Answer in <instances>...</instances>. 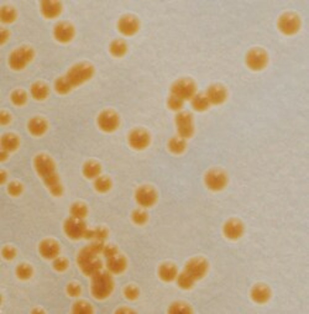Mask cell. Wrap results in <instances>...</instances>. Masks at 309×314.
<instances>
[{"instance_id": "cell-1", "label": "cell", "mask_w": 309, "mask_h": 314, "mask_svg": "<svg viewBox=\"0 0 309 314\" xmlns=\"http://www.w3.org/2000/svg\"><path fill=\"white\" fill-rule=\"evenodd\" d=\"M94 66L89 62H78L69 67L63 76L58 77L53 83V89L58 95H67L78 87L84 86L94 77Z\"/></svg>"}, {"instance_id": "cell-2", "label": "cell", "mask_w": 309, "mask_h": 314, "mask_svg": "<svg viewBox=\"0 0 309 314\" xmlns=\"http://www.w3.org/2000/svg\"><path fill=\"white\" fill-rule=\"evenodd\" d=\"M32 163L36 174L42 181L43 186L46 187L48 193L52 197H62L64 193V188L52 157L48 156L47 154H37L33 157Z\"/></svg>"}, {"instance_id": "cell-3", "label": "cell", "mask_w": 309, "mask_h": 314, "mask_svg": "<svg viewBox=\"0 0 309 314\" xmlns=\"http://www.w3.org/2000/svg\"><path fill=\"white\" fill-rule=\"evenodd\" d=\"M104 245L105 244L102 241H91L89 245L82 249L77 255V265L87 277L94 276L103 270V262L99 259V255L103 252Z\"/></svg>"}, {"instance_id": "cell-4", "label": "cell", "mask_w": 309, "mask_h": 314, "mask_svg": "<svg viewBox=\"0 0 309 314\" xmlns=\"http://www.w3.org/2000/svg\"><path fill=\"white\" fill-rule=\"evenodd\" d=\"M114 291V280L109 271H99L91 277V295L94 300L105 301Z\"/></svg>"}, {"instance_id": "cell-5", "label": "cell", "mask_w": 309, "mask_h": 314, "mask_svg": "<svg viewBox=\"0 0 309 314\" xmlns=\"http://www.w3.org/2000/svg\"><path fill=\"white\" fill-rule=\"evenodd\" d=\"M35 58V51L31 46H19L10 52L7 57V66L11 71H24Z\"/></svg>"}, {"instance_id": "cell-6", "label": "cell", "mask_w": 309, "mask_h": 314, "mask_svg": "<svg viewBox=\"0 0 309 314\" xmlns=\"http://www.w3.org/2000/svg\"><path fill=\"white\" fill-rule=\"evenodd\" d=\"M302 22L301 17L293 11H286L278 16L277 29L285 36H295L300 32Z\"/></svg>"}, {"instance_id": "cell-7", "label": "cell", "mask_w": 309, "mask_h": 314, "mask_svg": "<svg viewBox=\"0 0 309 314\" xmlns=\"http://www.w3.org/2000/svg\"><path fill=\"white\" fill-rule=\"evenodd\" d=\"M169 94L174 95V97L179 98L183 102H188L197 94V86H195L194 81L190 78H179L169 88Z\"/></svg>"}, {"instance_id": "cell-8", "label": "cell", "mask_w": 309, "mask_h": 314, "mask_svg": "<svg viewBox=\"0 0 309 314\" xmlns=\"http://www.w3.org/2000/svg\"><path fill=\"white\" fill-rule=\"evenodd\" d=\"M269 55L261 47H254L247 51L245 63L246 67L252 72H261L269 66Z\"/></svg>"}, {"instance_id": "cell-9", "label": "cell", "mask_w": 309, "mask_h": 314, "mask_svg": "<svg viewBox=\"0 0 309 314\" xmlns=\"http://www.w3.org/2000/svg\"><path fill=\"white\" fill-rule=\"evenodd\" d=\"M174 125H176L177 135L179 138L184 139V140H189L194 135V122H193V117L190 113L184 112V110L176 113Z\"/></svg>"}, {"instance_id": "cell-10", "label": "cell", "mask_w": 309, "mask_h": 314, "mask_svg": "<svg viewBox=\"0 0 309 314\" xmlns=\"http://www.w3.org/2000/svg\"><path fill=\"white\" fill-rule=\"evenodd\" d=\"M183 271L189 275L195 282H198L207 276L208 271H209V264H208V261L204 257H192V259L185 262Z\"/></svg>"}, {"instance_id": "cell-11", "label": "cell", "mask_w": 309, "mask_h": 314, "mask_svg": "<svg viewBox=\"0 0 309 314\" xmlns=\"http://www.w3.org/2000/svg\"><path fill=\"white\" fill-rule=\"evenodd\" d=\"M97 125L100 131L105 134H112L119 129L120 118L114 110L105 109L102 113H99L97 118Z\"/></svg>"}, {"instance_id": "cell-12", "label": "cell", "mask_w": 309, "mask_h": 314, "mask_svg": "<svg viewBox=\"0 0 309 314\" xmlns=\"http://www.w3.org/2000/svg\"><path fill=\"white\" fill-rule=\"evenodd\" d=\"M87 224L84 220L77 219V218L69 217L64 220L63 223V231L64 235L69 239V240L78 241L81 239H84V234H86Z\"/></svg>"}, {"instance_id": "cell-13", "label": "cell", "mask_w": 309, "mask_h": 314, "mask_svg": "<svg viewBox=\"0 0 309 314\" xmlns=\"http://www.w3.org/2000/svg\"><path fill=\"white\" fill-rule=\"evenodd\" d=\"M228 176L224 171L218 168H212L204 174V184L212 192H221L228 186Z\"/></svg>"}, {"instance_id": "cell-14", "label": "cell", "mask_w": 309, "mask_h": 314, "mask_svg": "<svg viewBox=\"0 0 309 314\" xmlns=\"http://www.w3.org/2000/svg\"><path fill=\"white\" fill-rule=\"evenodd\" d=\"M128 144L134 151H145L151 144V135L145 129L136 128L129 133Z\"/></svg>"}, {"instance_id": "cell-15", "label": "cell", "mask_w": 309, "mask_h": 314, "mask_svg": "<svg viewBox=\"0 0 309 314\" xmlns=\"http://www.w3.org/2000/svg\"><path fill=\"white\" fill-rule=\"evenodd\" d=\"M134 198H135V202L138 203L139 207L148 209V208H153L157 203V192L154 187L143 184L136 188Z\"/></svg>"}, {"instance_id": "cell-16", "label": "cell", "mask_w": 309, "mask_h": 314, "mask_svg": "<svg viewBox=\"0 0 309 314\" xmlns=\"http://www.w3.org/2000/svg\"><path fill=\"white\" fill-rule=\"evenodd\" d=\"M117 29L118 31L122 33L123 36L126 37H131V36H135L136 33L140 30V21L136 16L134 15H123L117 22Z\"/></svg>"}, {"instance_id": "cell-17", "label": "cell", "mask_w": 309, "mask_h": 314, "mask_svg": "<svg viewBox=\"0 0 309 314\" xmlns=\"http://www.w3.org/2000/svg\"><path fill=\"white\" fill-rule=\"evenodd\" d=\"M223 235L224 238L228 239L230 241H238L243 238L244 233H245V228L244 224L236 218H231V219L226 220L223 225Z\"/></svg>"}, {"instance_id": "cell-18", "label": "cell", "mask_w": 309, "mask_h": 314, "mask_svg": "<svg viewBox=\"0 0 309 314\" xmlns=\"http://www.w3.org/2000/svg\"><path fill=\"white\" fill-rule=\"evenodd\" d=\"M74 36H76V29L69 22L61 21L56 24V26L53 27V38L58 43H62V45L71 43L73 41Z\"/></svg>"}, {"instance_id": "cell-19", "label": "cell", "mask_w": 309, "mask_h": 314, "mask_svg": "<svg viewBox=\"0 0 309 314\" xmlns=\"http://www.w3.org/2000/svg\"><path fill=\"white\" fill-rule=\"evenodd\" d=\"M38 254L41 255L42 259L53 261L56 257L60 256L61 246L53 239H45V240H42L38 244Z\"/></svg>"}, {"instance_id": "cell-20", "label": "cell", "mask_w": 309, "mask_h": 314, "mask_svg": "<svg viewBox=\"0 0 309 314\" xmlns=\"http://www.w3.org/2000/svg\"><path fill=\"white\" fill-rule=\"evenodd\" d=\"M62 7H63L62 2L56 0H43L40 2L41 15L47 20L57 19L62 14Z\"/></svg>"}, {"instance_id": "cell-21", "label": "cell", "mask_w": 309, "mask_h": 314, "mask_svg": "<svg viewBox=\"0 0 309 314\" xmlns=\"http://www.w3.org/2000/svg\"><path fill=\"white\" fill-rule=\"evenodd\" d=\"M210 105H221L228 99V91L220 84H212L204 92Z\"/></svg>"}, {"instance_id": "cell-22", "label": "cell", "mask_w": 309, "mask_h": 314, "mask_svg": "<svg viewBox=\"0 0 309 314\" xmlns=\"http://www.w3.org/2000/svg\"><path fill=\"white\" fill-rule=\"evenodd\" d=\"M250 298L256 305H265L271 300V290L266 285L257 283L250 291Z\"/></svg>"}, {"instance_id": "cell-23", "label": "cell", "mask_w": 309, "mask_h": 314, "mask_svg": "<svg viewBox=\"0 0 309 314\" xmlns=\"http://www.w3.org/2000/svg\"><path fill=\"white\" fill-rule=\"evenodd\" d=\"M105 261H107L105 262L107 270L112 275H122L126 271V267H128V261L120 252L115 256L109 257Z\"/></svg>"}, {"instance_id": "cell-24", "label": "cell", "mask_w": 309, "mask_h": 314, "mask_svg": "<svg viewBox=\"0 0 309 314\" xmlns=\"http://www.w3.org/2000/svg\"><path fill=\"white\" fill-rule=\"evenodd\" d=\"M48 130V124L43 118L33 117L27 122V131L35 138H41Z\"/></svg>"}, {"instance_id": "cell-25", "label": "cell", "mask_w": 309, "mask_h": 314, "mask_svg": "<svg viewBox=\"0 0 309 314\" xmlns=\"http://www.w3.org/2000/svg\"><path fill=\"white\" fill-rule=\"evenodd\" d=\"M157 275L158 279L162 282H173L176 281L177 275H178V270H177L176 265L171 264V262H164V264L159 265L158 270H157Z\"/></svg>"}, {"instance_id": "cell-26", "label": "cell", "mask_w": 309, "mask_h": 314, "mask_svg": "<svg viewBox=\"0 0 309 314\" xmlns=\"http://www.w3.org/2000/svg\"><path fill=\"white\" fill-rule=\"evenodd\" d=\"M30 94L36 102H43L50 95V88H48L47 84L42 83V82H35L33 84H31Z\"/></svg>"}, {"instance_id": "cell-27", "label": "cell", "mask_w": 309, "mask_h": 314, "mask_svg": "<svg viewBox=\"0 0 309 314\" xmlns=\"http://www.w3.org/2000/svg\"><path fill=\"white\" fill-rule=\"evenodd\" d=\"M82 174L84 178L94 181L98 177L102 176V166L97 161H87L82 167Z\"/></svg>"}, {"instance_id": "cell-28", "label": "cell", "mask_w": 309, "mask_h": 314, "mask_svg": "<svg viewBox=\"0 0 309 314\" xmlns=\"http://www.w3.org/2000/svg\"><path fill=\"white\" fill-rule=\"evenodd\" d=\"M0 145H1V150L6 151V153L11 154L19 149L20 146V140L15 134H4L1 136V140H0Z\"/></svg>"}, {"instance_id": "cell-29", "label": "cell", "mask_w": 309, "mask_h": 314, "mask_svg": "<svg viewBox=\"0 0 309 314\" xmlns=\"http://www.w3.org/2000/svg\"><path fill=\"white\" fill-rule=\"evenodd\" d=\"M167 149H168V151L172 155H182L185 151V149H187V140L179 138L178 135L173 136L167 143Z\"/></svg>"}, {"instance_id": "cell-30", "label": "cell", "mask_w": 309, "mask_h": 314, "mask_svg": "<svg viewBox=\"0 0 309 314\" xmlns=\"http://www.w3.org/2000/svg\"><path fill=\"white\" fill-rule=\"evenodd\" d=\"M108 233L107 229L104 226H97V228H93V229H87L86 234H84V239L89 241H103L104 243L107 240Z\"/></svg>"}, {"instance_id": "cell-31", "label": "cell", "mask_w": 309, "mask_h": 314, "mask_svg": "<svg viewBox=\"0 0 309 314\" xmlns=\"http://www.w3.org/2000/svg\"><path fill=\"white\" fill-rule=\"evenodd\" d=\"M190 105H192L193 109L198 113H204L209 109L212 105H210L209 100L205 97L204 93H197L194 97L190 99Z\"/></svg>"}, {"instance_id": "cell-32", "label": "cell", "mask_w": 309, "mask_h": 314, "mask_svg": "<svg viewBox=\"0 0 309 314\" xmlns=\"http://www.w3.org/2000/svg\"><path fill=\"white\" fill-rule=\"evenodd\" d=\"M109 53L115 58H123L128 53V45L123 40H114L109 45Z\"/></svg>"}, {"instance_id": "cell-33", "label": "cell", "mask_w": 309, "mask_h": 314, "mask_svg": "<svg viewBox=\"0 0 309 314\" xmlns=\"http://www.w3.org/2000/svg\"><path fill=\"white\" fill-rule=\"evenodd\" d=\"M17 17V12L15 7L10 6V5H2L0 9V21L4 25H10L15 22Z\"/></svg>"}, {"instance_id": "cell-34", "label": "cell", "mask_w": 309, "mask_h": 314, "mask_svg": "<svg viewBox=\"0 0 309 314\" xmlns=\"http://www.w3.org/2000/svg\"><path fill=\"white\" fill-rule=\"evenodd\" d=\"M95 192L100 193V194H105V193L109 192L113 187V182L109 177L105 176H99L97 179H94V183H93Z\"/></svg>"}, {"instance_id": "cell-35", "label": "cell", "mask_w": 309, "mask_h": 314, "mask_svg": "<svg viewBox=\"0 0 309 314\" xmlns=\"http://www.w3.org/2000/svg\"><path fill=\"white\" fill-rule=\"evenodd\" d=\"M88 215V208L84 203L76 202L69 207V217L77 218V219L84 220Z\"/></svg>"}, {"instance_id": "cell-36", "label": "cell", "mask_w": 309, "mask_h": 314, "mask_svg": "<svg viewBox=\"0 0 309 314\" xmlns=\"http://www.w3.org/2000/svg\"><path fill=\"white\" fill-rule=\"evenodd\" d=\"M176 283H177V286H178V288H181V290L189 291L194 287L195 281L189 276V275L185 274L184 271H182V272H178V275H177Z\"/></svg>"}, {"instance_id": "cell-37", "label": "cell", "mask_w": 309, "mask_h": 314, "mask_svg": "<svg viewBox=\"0 0 309 314\" xmlns=\"http://www.w3.org/2000/svg\"><path fill=\"white\" fill-rule=\"evenodd\" d=\"M15 275L20 281H29L33 275L32 266L29 264H20L15 269Z\"/></svg>"}, {"instance_id": "cell-38", "label": "cell", "mask_w": 309, "mask_h": 314, "mask_svg": "<svg viewBox=\"0 0 309 314\" xmlns=\"http://www.w3.org/2000/svg\"><path fill=\"white\" fill-rule=\"evenodd\" d=\"M131 220L135 225L143 226L149 221V214L144 208H138L131 213Z\"/></svg>"}, {"instance_id": "cell-39", "label": "cell", "mask_w": 309, "mask_h": 314, "mask_svg": "<svg viewBox=\"0 0 309 314\" xmlns=\"http://www.w3.org/2000/svg\"><path fill=\"white\" fill-rule=\"evenodd\" d=\"M10 100L15 107H24L27 103V94L26 92L22 89H15L11 94H10Z\"/></svg>"}, {"instance_id": "cell-40", "label": "cell", "mask_w": 309, "mask_h": 314, "mask_svg": "<svg viewBox=\"0 0 309 314\" xmlns=\"http://www.w3.org/2000/svg\"><path fill=\"white\" fill-rule=\"evenodd\" d=\"M184 103L185 102H183V100L174 97V95H172V94H169L168 98H167V108L174 113L182 112L184 107Z\"/></svg>"}, {"instance_id": "cell-41", "label": "cell", "mask_w": 309, "mask_h": 314, "mask_svg": "<svg viewBox=\"0 0 309 314\" xmlns=\"http://www.w3.org/2000/svg\"><path fill=\"white\" fill-rule=\"evenodd\" d=\"M123 293H124V297H125L128 301H130V302H134V301H136L139 297H140V291H139V288L134 285L125 286V287H124Z\"/></svg>"}, {"instance_id": "cell-42", "label": "cell", "mask_w": 309, "mask_h": 314, "mask_svg": "<svg viewBox=\"0 0 309 314\" xmlns=\"http://www.w3.org/2000/svg\"><path fill=\"white\" fill-rule=\"evenodd\" d=\"M168 313H192V308L184 302H173L167 310Z\"/></svg>"}, {"instance_id": "cell-43", "label": "cell", "mask_w": 309, "mask_h": 314, "mask_svg": "<svg viewBox=\"0 0 309 314\" xmlns=\"http://www.w3.org/2000/svg\"><path fill=\"white\" fill-rule=\"evenodd\" d=\"M94 310L89 303L84 302V301H78V302L73 303L72 306V313H93Z\"/></svg>"}, {"instance_id": "cell-44", "label": "cell", "mask_w": 309, "mask_h": 314, "mask_svg": "<svg viewBox=\"0 0 309 314\" xmlns=\"http://www.w3.org/2000/svg\"><path fill=\"white\" fill-rule=\"evenodd\" d=\"M6 190H7V194L11 195V197L16 198V197H20V195L22 194V192H24V186H22L20 182H10L9 184H7L6 187Z\"/></svg>"}, {"instance_id": "cell-45", "label": "cell", "mask_w": 309, "mask_h": 314, "mask_svg": "<svg viewBox=\"0 0 309 314\" xmlns=\"http://www.w3.org/2000/svg\"><path fill=\"white\" fill-rule=\"evenodd\" d=\"M68 266H69L68 261H67V259H64V257L58 256L52 261L53 270H55L56 272H60V274L67 271V270H68Z\"/></svg>"}, {"instance_id": "cell-46", "label": "cell", "mask_w": 309, "mask_h": 314, "mask_svg": "<svg viewBox=\"0 0 309 314\" xmlns=\"http://www.w3.org/2000/svg\"><path fill=\"white\" fill-rule=\"evenodd\" d=\"M66 293L68 297H72V298L79 297L82 293L81 286H79L77 282H69L68 285L66 286Z\"/></svg>"}, {"instance_id": "cell-47", "label": "cell", "mask_w": 309, "mask_h": 314, "mask_svg": "<svg viewBox=\"0 0 309 314\" xmlns=\"http://www.w3.org/2000/svg\"><path fill=\"white\" fill-rule=\"evenodd\" d=\"M1 256L5 261H11V260L16 257V250L11 245H5L1 249Z\"/></svg>"}, {"instance_id": "cell-48", "label": "cell", "mask_w": 309, "mask_h": 314, "mask_svg": "<svg viewBox=\"0 0 309 314\" xmlns=\"http://www.w3.org/2000/svg\"><path fill=\"white\" fill-rule=\"evenodd\" d=\"M117 254H119V250H118V248L114 245H110V244L109 245H105L104 249H103V252H102V255L105 257V260L109 259V257L115 256Z\"/></svg>"}, {"instance_id": "cell-49", "label": "cell", "mask_w": 309, "mask_h": 314, "mask_svg": "<svg viewBox=\"0 0 309 314\" xmlns=\"http://www.w3.org/2000/svg\"><path fill=\"white\" fill-rule=\"evenodd\" d=\"M11 119L12 118L10 113H7L6 110H1V113H0V124L2 126H6L7 124L11 123Z\"/></svg>"}, {"instance_id": "cell-50", "label": "cell", "mask_w": 309, "mask_h": 314, "mask_svg": "<svg viewBox=\"0 0 309 314\" xmlns=\"http://www.w3.org/2000/svg\"><path fill=\"white\" fill-rule=\"evenodd\" d=\"M0 36H1V46H4L5 43H6V41L9 40L10 32L7 31L6 29H4V27H2L1 31H0Z\"/></svg>"}, {"instance_id": "cell-51", "label": "cell", "mask_w": 309, "mask_h": 314, "mask_svg": "<svg viewBox=\"0 0 309 314\" xmlns=\"http://www.w3.org/2000/svg\"><path fill=\"white\" fill-rule=\"evenodd\" d=\"M9 155H10L9 153H6V151L1 150V151H0V161L5 162L7 159V157H9Z\"/></svg>"}, {"instance_id": "cell-52", "label": "cell", "mask_w": 309, "mask_h": 314, "mask_svg": "<svg viewBox=\"0 0 309 314\" xmlns=\"http://www.w3.org/2000/svg\"><path fill=\"white\" fill-rule=\"evenodd\" d=\"M134 311L130 310V308H118L117 311H115V313H133Z\"/></svg>"}, {"instance_id": "cell-53", "label": "cell", "mask_w": 309, "mask_h": 314, "mask_svg": "<svg viewBox=\"0 0 309 314\" xmlns=\"http://www.w3.org/2000/svg\"><path fill=\"white\" fill-rule=\"evenodd\" d=\"M0 176H1V184H5L6 183V179H7V174H6V172L4 171V169H2L1 172H0Z\"/></svg>"}, {"instance_id": "cell-54", "label": "cell", "mask_w": 309, "mask_h": 314, "mask_svg": "<svg viewBox=\"0 0 309 314\" xmlns=\"http://www.w3.org/2000/svg\"><path fill=\"white\" fill-rule=\"evenodd\" d=\"M31 312H32V313H35V312H45V311L41 310V308H36V310H32V311H31Z\"/></svg>"}]
</instances>
